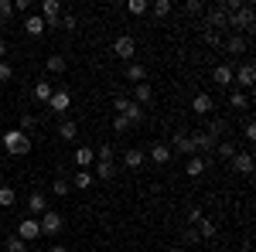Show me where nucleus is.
Masks as SVG:
<instances>
[{
  "label": "nucleus",
  "mask_w": 256,
  "mask_h": 252,
  "mask_svg": "<svg viewBox=\"0 0 256 252\" xmlns=\"http://www.w3.org/2000/svg\"><path fill=\"white\" fill-rule=\"evenodd\" d=\"M68 106H72V96H68L65 89H58V92H52V99H48V109H52V113H58V116H65V113H68Z\"/></svg>",
  "instance_id": "obj_11"
},
{
  "label": "nucleus",
  "mask_w": 256,
  "mask_h": 252,
  "mask_svg": "<svg viewBox=\"0 0 256 252\" xmlns=\"http://www.w3.org/2000/svg\"><path fill=\"white\" fill-rule=\"evenodd\" d=\"M58 27H68V31H76V27H79V20L72 17V14H62V24Z\"/></svg>",
  "instance_id": "obj_46"
},
{
  "label": "nucleus",
  "mask_w": 256,
  "mask_h": 252,
  "mask_svg": "<svg viewBox=\"0 0 256 252\" xmlns=\"http://www.w3.org/2000/svg\"><path fill=\"white\" fill-rule=\"evenodd\" d=\"M195 232H198V239H212V235H216L218 229H216V222H212V218H202Z\"/></svg>",
  "instance_id": "obj_33"
},
{
  "label": "nucleus",
  "mask_w": 256,
  "mask_h": 252,
  "mask_svg": "<svg viewBox=\"0 0 256 252\" xmlns=\"http://www.w3.org/2000/svg\"><path fill=\"white\" fill-rule=\"evenodd\" d=\"M14 201H18V191L10 184H0V208H14Z\"/></svg>",
  "instance_id": "obj_30"
},
{
  "label": "nucleus",
  "mask_w": 256,
  "mask_h": 252,
  "mask_svg": "<svg viewBox=\"0 0 256 252\" xmlns=\"http://www.w3.org/2000/svg\"><path fill=\"white\" fill-rule=\"evenodd\" d=\"M18 239H20V242H38V239H41L38 218H20V222H18Z\"/></svg>",
  "instance_id": "obj_8"
},
{
  "label": "nucleus",
  "mask_w": 256,
  "mask_h": 252,
  "mask_svg": "<svg viewBox=\"0 0 256 252\" xmlns=\"http://www.w3.org/2000/svg\"><path fill=\"white\" fill-rule=\"evenodd\" d=\"M205 44L208 48H222V34L218 31H205Z\"/></svg>",
  "instance_id": "obj_40"
},
{
  "label": "nucleus",
  "mask_w": 256,
  "mask_h": 252,
  "mask_svg": "<svg viewBox=\"0 0 256 252\" xmlns=\"http://www.w3.org/2000/svg\"><path fill=\"white\" fill-rule=\"evenodd\" d=\"M92 164H96L92 147H79V150H76V167H79V171H86V167H92Z\"/></svg>",
  "instance_id": "obj_21"
},
{
  "label": "nucleus",
  "mask_w": 256,
  "mask_h": 252,
  "mask_svg": "<svg viewBox=\"0 0 256 252\" xmlns=\"http://www.w3.org/2000/svg\"><path fill=\"white\" fill-rule=\"evenodd\" d=\"M113 55L130 65V61H134V55H137V41L130 38V34H120V38L113 41Z\"/></svg>",
  "instance_id": "obj_6"
},
{
  "label": "nucleus",
  "mask_w": 256,
  "mask_h": 252,
  "mask_svg": "<svg viewBox=\"0 0 256 252\" xmlns=\"http://www.w3.org/2000/svg\"><path fill=\"white\" fill-rule=\"evenodd\" d=\"M168 147H171V154H174V150H178V154H184V157L195 154V143H192V136H188V133H174Z\"/></svg>",
  "instance_id": "obj_12"
},
{
  "label": "nucleus",
  "mask_w": 256,
  "mask_h": 252,
  "mask_svg": "<svg viewBox=\"0 0 256 252\" xmlns=\"http://www.w3.org/2000/svg\"><path fill=\"white\" fill-rule=\"evenodd\" d=\"M113 109H116V116H126V123H130V126L144 119V109H140V106L134 102V99H126V96H116Z\"/></svg>",
  "instance_id": "obj_3"
},
{
  "label": "nucleus",
  "mask_w": 256,
  "mask_h": 252,
  "mask_svg": "<svg viewBox=\"0 0 256 252\" xmlns=\"http://www.w3.org/2000/svg\"><path fill=\"white\" fill-rule=\"evenodd\" d=\"M216 154L222 157V160H232V157H236V143L222 136V140H218V143H216Z\"/></svg>",
  "instance_id": "obj_26"
},
{
  "label": "nucleus",
  "mask_w": 256,
  "mask_h": 252,
  "mask_svg": "<svg viewBox=\"0 0 256 252\" xmlns=\"http://www.w3.org/2000/svg\"><path fill=\"white\" fill-rule=\"evenodd\" d=\"M44 68H48L52 75H62V72L68 68V61L62 58V55H48V58H44Z\"/></svg>",
  "instance_id": "obj_24"
},
{
  "label": "nucleus",
  "mask_w": 256,
  "mask_h": 252,
  "mask_svg": "<svg viewBox=\"0 0 256 252\" xmlns=\"http://www.w3.org/2000/svg\"><path fill=\"white\" fill-rule=\"evenodd\" d=\"M10 78H14V68H10L7 61H0V85H4V82H10Z\"/></svg>",
  "instance_id": "obj_43"
},
{
  "label": "nucleus",
  "mask_w": 256,
  "mask_h": 252,
  "mask_svg": "<svg viewBox=\"0 0 256 252\" xmlns=\"http://www.w3.org/2000/svg\"><path fill=\"white\" fill-rule=\"evenodd\" d=\"M253 24H256V17H253V7H250V3H242L236 14L229 17V27H232V34H246V31H253Z\"/></svg>",
  "instance_id": "obj_2"
},
{
  "label": "nucleus",
  "mask_w": 256,
  "mask_h": 252,
  "mask_svg": "<svg viewBox=\"0 0 256 252\" xmlns=\"http://www.w3.org/2000/svg\"><path fill=\"white\" fill-rule=\"evenodd\" d=\"M28 212L34 215V218H41V215L48 212V194L44 191H31V198H28Z\"/></svg>",
  "instance_id": "obj_13"
},
{
  "label": "nucleus",
  "mask_w": 256,
  "mask_h": 252,
  "mask_svg": "<svg viewBox=\"0 0 256 252\" xmlns=\"http://www.w3.org/2000/svg\"><path fill=\"white\" fill-rule=\"evenodd\" d=\"M92 154H96V160H113L116 157V147L113 143H99V147H92Z\"/></svg>",
  "instance_id": "obj_34"
},
{
  "label": "nucleus",
  "mask_w": 256,
  "mask_h": 252,
  "mask_svg": "<svg viewBox=\"0 0 256 252\" xmlns=\"http://www.w3.org/2000/svg\"><path fill=\"white\" fill-rule=\"evenodd\" d=\"M205 27H208V31H218V34H222V31L229 27V14H226L222 7H205Z\"/></svg>",
  "instance_id": "obj_5"
},
{
  "label": "nucleus",
  "mask_w": 256,
  "mask_h": 252,
  "mask_svg": "<svg viewBox=\"0 0 256 252\" xmlns=\"http://www.w3.org/2000/svg\"><path fill=\"white\" fill-rule=\"evenodd\" d=\"M92 181H96V177L89 174V171H79V174L72 177V188H76V191H89V188H92Z\"/></svg>",
  "instance_id": "obj_28"
},
{
  "label": "nucleus",
  "mask_w": 256,
  "mask_h": 252,
  "mask_svg": "<svg viewBox=\"0 0 256 252\" xmlns=\"http://www.w3.org/2000/svg\"><path fill=\"white\" fill-rule=\"evenodd\" d=\"M48 252H68V246H62V242H55V246H52Z\"/></svg>",
  "instance_id": "obj_50"
},
{
  "label": "nucleus",
  "mask_w": 256,
  "mask_h": 252,
  "mask_svg": "<svg viewBox=\"0 0 256 252\" xmlns=\"http://www.w3.org/2000/svg\"><path fill=\"white\" fill-rule=\"evenodd\" d=\"M212 82H216L218 89H229L232 85V65H216L212 68Z\"/></svg>",
  "instance_id": "obj_15"
},
{
  "label": "nucleus",
  "mask_w": 256,
  "mask_h": 252,
  "mask_svg": "<svg viewBox=\"0 0 256 252\" xmlns=\"http://www.w3.org/2000/svg\"><path fill=\"white\" fill-rule=\"evenodd\" d=\"M113 130H116V133H126V130H130L126 116H116V119H113Z\"/></svg>",
  "instance_id": "obj_47"
},
{
  "label": "nucleus",
  "mask_w": 256,
  "mask_h": 252,
  "mask_svg": "<svg viewBox=\"0 0 256 252\" xmlns=\"http://www.w3.org/2000/svg\"><path fill=\"white\" fill-rule=\"evenodd\" d=\"M52 92H55V89H52V82H44V78H41L38 85H34V99H38V102H44V106H48Z\"/></svg>",
  "instance_id": "obj_32"
},
{
  "label": "nucleus",
  "mask_w": 256,
  "mask_h": 252,
  "mask_svg": "<svg viewBox=\"0 0 256 252\" xmlns=\"http://www.w3.org/2000/svg\"><path fill=\"white\" fill-rule=\"evenodd\" d=\"M202 218H205V215H202V208H192V212H188V225H198Z\"/></svg>",
  "instance_id": "obj_49"
},
{
  "label": "nucleus",
  "mask_w": 256,
  "mask_h": 252,
  "mask_svg": "<svg viewBox=\"0 0 256 252\" xmlns=\"http://www.w3.org/2000/svg\"><path fill=\"white\" fill-rule=\"evenodd\" d=\"M144 78H147V68H144V65H137V61H130V65H126V82L140 85Z\"/></svg>",
  "instance_id": "obj_25"
},
{
  "label": "nucleus",
  "mask_w": 256,
  "mask_h": 252,
  "mask_svg": "<svg viewBox=\"0 0 256 252\" xmlns=\"http://www.w3.org/2000/svg\"><path fill=\"white\" fill-rule=\"evenodd\" d=\"M144 160H147V154H144V150H137V147H130V150L123 154V164H126L130 171H140V167H144Z\"/></svg>",
  "instance_id": "obj_19"
},
{
  "label": "nucleus",
  "mask_w": 256,
  "mask_h": 252,
  "mask_svg": "<svg viewBox=\"0 0 256 252\" xmlns=\"http://www.w3.org/2000/svg\"><path fill=\"white\" fill-rule=\"evenodd\" d=\"M205 164H208V160H205L202 154H192V157H188V164H184L188 177H202V174H205Z\"/></svg>",
  "instance_id": "obj_20"
},
{
  "label": "nucleus",
  "mask_w": 256,
  "mask_h": 252,
  "mask_svg": "<svg viewBox=\"0 0 256 252\" xmlns=\"http://www.w3.org/2000/svg\"><path fill=\"white\" fill-rule=\"evenodd\" d=\"M229 106H232V109H250V96H246L242 89H232V92H229Z\"/></svg>",
  "instance_id": "obj_29"
},
{
  "label": "nucleus",
  "mask_w": 256,
  "mask_h": 252,
  "mask_svg": "<svg viewBox=\"0 0 256 252\" xmlns=\"http://www.w3.org/2000/svg\"><path fill=\"white\" fill-rule=\"evenodd\" d=\"M181 242H184V246H198V232H195V229H184Z\"/></svg>",
  "instance_id": "obj_44"
},
{
  "label": "nucleus",
  "mask_w": 256,
  "mask_h": 252,
  "mask_svg": "<svg viewBox=\"0 0 256 252\" xmlns=\"http://www.w3.org/2000/svg\"><path fill=\"white\" fill-rule=\"evenodd\" d=\"M52 194H58V198L72 194V181H68V177H55V184H52Z\"/></svg>",
  "instance_id": "obj_35"
},
{
  "label": "nucleus",
  "mask_w": 256,
  "mask_h": 252,
  "mask_svg": "<svg viewBox=\"0 0 256 252\" xmlns=\"http://www.w3.org/2000/svg\"><path fill=\"white\" fill-rule=\"evenodd\" d=\"M7 58V41H0V61Z\"/></svg>",
  "instance_id": "obj_51"
},
{
  "label": "nucleus",
  "mask_w": 256,
  "mask_h": 252,
  "mask_svg": "<svg viewBox=\"0 0 256 252\" xmlns=\"http://www.w3.org/2000/svg\"><path fill=\"white\" fill-rule=\"evenodd\" d=\"M38 14H41V20H44V27H58L62 24V3L58 0H44Z\"/></svg>",
  "instance_id": "obj_7"
},
{
  "label": "nucleus",
  "mask_w": 256,
  "mask_h": 252,
  "mask_svg": "<svg viewBox=\"0 0 256 252\" xmlns=\"http://www.w3.org/2000/svg\"><path fill=\"white\" fill-rule=\"evenodd\" d=\"M24 31H28L31 38H41V34H44L48 27H44V20H41V14H28V17H24Z\"/></svg>",
  "instance_id": "obj_16"
},
{
  "label": "nucleus",
  "mask_w": 256,
  "mask_h": 252,
  "mask_svg": "<svg viewBox=\"0 0 256 252\" xmlns=\"http://www.w3.org/2000/svg\"><path fill=\"white\" fill-rule=\"evenodd\" d=\"M232 82H236V89H253V82H256V68H253V61H246V65L232 68Z\"/></svg>",
  "instance_id": "obj_9"
},
{
  "label": "nucleus",
  "mask_w": 256,
  "mask_h": 252,
  "mask_svg": "<svg viewBox=\"0 0 256 252\" xmlns=\"http://www.w3.org/2000/svg\"><path fill=\"white\" fill-rule=\"evenodd\" d=\"M4 249H7V252H28V242H20L18 235H10V239L4 242Z\"/></svg>",
  "instance_id": "obj_39"
},
{
  "label": "nucleus",
  "mask_w": 256,
  "mask_h": 252,
  "mask_svg": "<svg viewBox=\"0 0 256 252\" xmlns=\"http://www.w3.org/2000/svg\"><path fill=\"white\" fill-rule=\"evenodd\" d=\"M242 136H246V140H250V143H253V140H256V123H253V119H250V123H246V126H242Z\"/></svg>",
  "instance_id": "obj_48"
},
{
  "label": "nucleus",
  "mask_w": 256,
  "mask_h": 252,
  "mask_svg": "<svg viewBox=\"0 0 256 252\" xmlns=\"http://www.w3.org/2000/svg\"><path fill=\"white\" fill-rule=\"evenodd\" d=\"M147 7H150L147 0H130V3H126V14H134V17H140V14H147Z\"/></svg>",
  "instance_id": "obj_38"
},
{
  "label": "nucleus",
  "mask_w": 256,
  "mask_h": 252,
  "mask_svg": "<svg viewBox=\"0 0 256 252\" xmlns=\"http://www.w3.org/2000/svg\"><path fill=\"white\" fill-rule=\"evenodd\" d=\"M229 130V123L226 119H208V126H205V133L208 136H216V140H222V133Z\"/></svg>",
  "instance_id": "obj_31"
},
{
  "label": "nucleus",
  "mask_w": 256,
  "mask_h": 252,
  "mask_svg": "<svg viewBox=\"0 0 256 252\" xmlns=\"http://www.w3.org/2000/svg\"><path fill=\"white\" fill-rule=\"evenodd\" d=\"M0 143H4V150H7L10 157H28V154H31V136L20 133L18 126H14V130H7V133L0 136Z\"/></svg>",
  "instance_id": "obj_1"
},
{
  "label": "nucleus",
  "mask_w": 256,
  "mask_h": 252,
  "mask_svg": "<svg viewBox=\"0 0 256 252\" xmlns=\"http://www.w3.org/2000/svg\"><path fill=\"white\" fill-rule=\"evenodd\" d=\"M184 10H188V14H205V3H202V0H188Z\"/></svg>",
  "instance_id": "obj_42"
},
{
  "label": "nucleus",
  "mask_w": 256,
  "mask_h": 252,
  "mask_svg": "<svg viewBox=\"0 0 256 252\" xmlns=\"http://www.w3.org/2000/svg\"><path fill=\"white\" fill-rule=\"evenodd\" d=\"M134 102H137L140 109H144V106H150V102H154V85H150V82L134 85Z\"/></svg>",
  "instance_id": "obj_14"
},
{
  "label": "nucleus",
  "mask_w": 256,
  "mask_h": 252,
  "mask_svg": "<svg viewBox=\"0 0 256 252\" xmlns=\"http://www.w3.org/2000/svg\"><path fill=\"white\" fill-rule=\"evenodd\" d=\"M34 126H38V116H34V113H20V133H28L31 136V130H34Z\"/></svg>",
  "instance_id": "obj_36"
},
{
  "label": "nucleus",
  "mask_w": 256,
  "mask_h": 252,
  "mask_svg": "<svg viewBox=\"0 0 256 252\" xmlns=\"http://www.w3.org/2000/svg\"><path fill=\"white\" fill-rule=\"evenodd\" d=\"M58 136H62V140H68V143H72V140L79 136V126H76L72 119H62V123H58Z\"/></svg>",
  "instance_id": "obj_27"
},
{
  "label": "nucleus",
  "mask_w": 256,
  "mask_h": 252,
  "mask_svg": "<svg viewBox=\"0 0 256 252\" xmlns=\"http://www.w3.org/2000/svg\"><path fill=\"white\" fill-rule=\"evenodd\" d=\"M96 177L99 181H113L116 177V164L113 160H96Z\"/></svg>",
  "instance_id": "obj_23"
},
{
  "label": "nucleus",
  "mask_w": 256,
  "mask_h": 252,
  "mask_svg": "<svg viewBox=\"0 0 256 252\" xmlns=\"http://www.w3.org/2000/svg\"><path fill=\"white\" fill-rule=\"evenodd\" d=\"M14 17V3L10 0H0V20H10Z\"/></svg>",
  "instance_id": "obj_41"
},
{
  "label": "nucleus",
  "mask_w": 256,
  "mask_h": 252,
  "mask_svg": "<svg viewBox=\"0 0 256 252\" xmlns=\"http://www.w3.org/2000/svg\"><path fill=\"white\" fill-rule=\"evenodd\" d=\"M229 164H232V171H239V174H253V154H246V150L236 154Z\"/></svg>",
  "instance_id": "obj_18"
},
{
  "label": "nucleus",
  "mask_w": 256,
  "mask_h": 252,
  "mask_svg": "<svg viewBox=\"0 0 256 252\" xmlns=\"http://www.w3.org/2000/svg\"><path fill=\"white\" fill-rule=\"evenodd\" d=\"M192 113H198V116H212V113H216V99L208 96V92H198V96L192 99Z\"/></svg>",
  "instance_id": "obj_10"
},
{
  "label": "nucleus",
  "mask_w": 256,
  "mask_h": 252,
  "mask_svg": "<svg viewBox=\"0 0 256 252\" xmlns=\"http://www.w3.org/2000/svg\"><path fill=\"white\" fill-rule=\"evenodd\" d=\"M14 3V14H28L31 10V0H10Z\"/></svg>",
  "instance_id": "obj_45"
},
{
  "label": "nucleus",
  "mask_w": 256,
  "mask_h": 252,
  "mask_svg": "<svg viewBox=\"0 0 256 252\" xmlns=\"http://www.w3.org/2000/svg\"><path fill=\"white\" fill-rule=\"evenodd\" d=\"M171 10H174L171 0H154V17H171Z\"/></svg>",
  "instance_id": "obj_37"
},
{
  "label": "nucleus",
  "mask_w": 256,
  "mask_h": 252,
  "mask_svg": "<svg viewBox=\"0 0 256 252\" xmlns=\"http://www.w3.org/2000/svg\"><path fill=\"white\" fill-rule=\"evenodd\" d=\"M147 157H150V164H168V160H171V147H168V143H150Z\"/></svg>",
  "instance_id": "obj_17"
},
{
  "label": "nucleus",
  "mask_w": 256,
  "mask_h": 252,
  "mask_svg": "<svg viewBox=\"0 0 256 252\" xmlns=\"http://www.w3.org/2000/svg\"><path fill=\"white\" fill-rule=\"evenodd\" d=\"M38 225H41V235H58L62 229H65V218H62L55 208H48V212L38 218Z\"/></svg>",
  "instance_id": "obj_4"
},
{
  "label": "nucleus",
  "mask_w": 256,
  "mask_h": 252,
  "mask_svg": "<svg viewBox=\"0 0 256 252\" xmlns=\"http://www.w3.org/2000/svg\"><path fill=\"white\" fill-rule=\"evenodd\" d=\"M246 48H250V41L242 38V34H232V38L226 41V51L229 55H246Z\"/></svg>",
  "instance_id": "obj_22"
}]
</instances>
